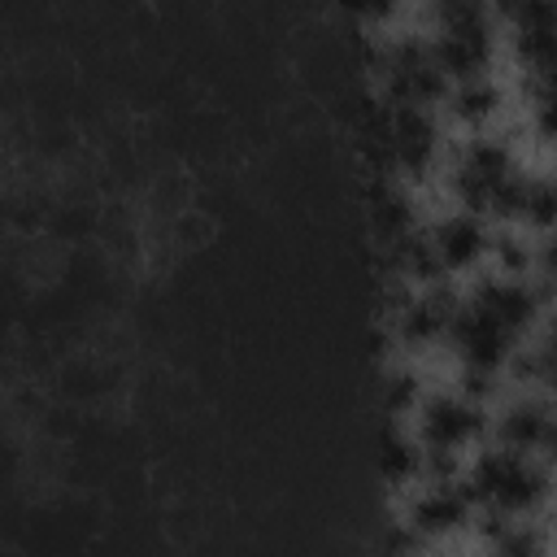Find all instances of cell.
<instances>
[{"mask_svg":"<svg viewBox=\"0 0 557 557\" xmlns=\"http://www.w3.org/2000/svg\"><path fill=\"white\" fill-rule=\"evenodd\" d=\"M466 483L474 505L509 518H540L557 492V470L540 453H513L500 444H479L466 461Z\"/></svg>","mask_w":557,"mask_h":557,"instance_id":"cell-1","label":"cell"},{"mask_svg":"<svg viewBox=\"0 0 557 557\" xmlns=\"http://www.w3.org/2000/svg\"><path fill=\"white\" fill-rule=\"evenodd\" d=\"M409 426L422 440L426 457H457V461H466V453L487 444L492 405L466 396L457 383L453 387H435V392L422 396V405L413 409Z\"/></svg>","mask_w":557,"mask_h":557,"instance_id":"cell-2","label":"cell"},{"mask_svg":"<svg viewBox=\"0 0 557 557\" xmlns=\"http://www.w3.org/2000/svg\"><path fill=\"white\" fill-rule=\"evenodd\" d=\"M518 170V152L505 135L496 131H470L457 148H448L444 157V187L448 200L461 209H474L487 218V200L496 196V187Z\"/></svg>","mask_w":557,"mask_h":557,"instance_id":"cell-3","label":"cell"},{"mask_svg":"<svg viewBox=\"0 0 557 557\" xmlns=\"http://www.w3.org/2000/svg\"><path fill=\"white\" fill-rule=\"evenodd\" d=\"M474 513H479V505H474V492L461 470V474H426L422 483H413L405 492L400 522L413 531L418 544H440V540L470 531Z\"/></svg>","mask_w":557,"mask_h":557,"instance_id":"cell-4","label":"cell"},{"mask_svg":"<svg viewBox=\"0 0 557 557\" xmlns=\"http://www.w3.org/2000/svg\"><path fill=\"white\" fill-rule=\"evenodd\" d=\"M387 152L392 174L405 183H426L448 148H444V113L431 104H392L387 113Z\"/></svg>","mask_w":557,"mask_h":557,"instance_id":"cell-5","label":"cell"},{"mask_svg":"<svg viewBox=\"0 0 557 557\" xmlns=\"http://www.w3.org/2000/svg\"><path fill=\"white\" fill-rule=\"evenodd\" d=\"M431 48H435L440 70L453 83L470 78V74H492V61H496V48H500V22H496L492 4L440 17L435 30H431Z\"/></svg>","mask_w":557,"mask_h":557,"instance_id":"cell-6","label":"cell"},{"mask_svg":"<svg viewBox=\"0 0 557 557\" xmlns=\"http://www.w3.org/2000/svg\"><path fill=\"white\" fill-rule=\"evenodd\" d=\"M426 235H431V248L440 257V270L448 278H470L487 265V252H492V218L474 213V209H444L440 218L426 222Z\"/></svg>","mask_w":557,"mask_h":557,"instance_id":"cell-7","label":"cell"},{"mask_svg":"<svg viewBox=\"0 0 557 557\" xmlns=\"http://www.w3.org/2000/svg\"><path fill=\"white\" fill-rule=\"evenodd\" d=\"M553 405L557 400H548L544 392L513 387L500 405H492L487 440L500 444V448H513V453H540L544 431H548V418H553Z\"/></svg>","mask_w":557,"mask_h":557,"instance_id":"cell-8","label":"cell"},{"mask_svg":"<svg viewBox=\"0 0 557 557\" xmlns=\"http://www.w3.org/2000/svg\"><path fill=\"white\" fill-rule=\"evenodd\" d=\"M505 104H509V91L496 74H470L448 87L440 113H444V122H453L470 135V131H492L496 117L505 113Z\"/></svg>","mask_w":557,"mask_h":557,"instance_id":"cell-9","label":"cell"},{"mask_svg":"<svg viewBox=\"0 0 557 557\" xmlns=\"http://www.w3.org/2000/svg\"><path fill=\"white\" fill-rule=\"evenodd\" d=\"M374 470L400 496L413 483H422V474H426V448H422V440L413 435L409 422H387L383 426V435L374 444Z\"/></svg>","mask_w":557,"mask_h":557,"instance_id":"cell-10","label":"cell"},{"mask_svg":"<svg viewBox=\"0 0 557 557\" xmlns=\"http://www.w3.org/2000/svg\"><path fill=\"white\" fill-rule=\"evenodd\" d=\"M422 396H426L422 374L409 361H396V366L383 370V379H379V405H383L387 422H409L413 409L422 405Z\"/></svg>","mask_w":557,"mask_h":557,"instance_id":"cell-11","label":"cell"},{"mask_svg":"<svg viewBox=\"0 0 557 557\" xmlns=\"http://www.w3.org/2000/svg\"><path fill=\"white\" fill-rule=\"evenodd\" d=\"M527 231L544 235L557 226V170L553 174H531L527 170V187H522V222Z\"/></svg>","mask_w":557,"mask_h":557,"instance_id":"cell-12","label":"cell"},{"mask_svg":"<svg viewBox=\"0 0 557 557\" xmlns=\"http://www.w3.org/2000/svg\"><path fill=\"white\" fill-rule=\"evenodd\" d=\"M527 104H531V131L557 148V83L544 87H527Z\"/></svg>","mask_w":557,"mask_h":557,"instance_id":"cell-13","label":"cell"},{"mask_svg":"<svg viewBox=\"0 0 557 557\" xmlns=\"http://www.w3.org/2000/svg\"><path fill=\"white\" fill-rule=\"evenodd\" d=\"M339 4V13L352 22V26H361V30H383L400 9H405V0H335Z\"/></svg>","mask_w":557,"mask_h":557,"instance_id":"cell-14","label":"cell"},{"mask_svg":"<svg viewBox=\"0 0 557 557\" xmlns=\"http://www.w3.org/2000/svg\"><path fill=\"white\" fill-rule=\"evenodd\" d=\"M535 278L557 296V226L535 235Z\"/></svg>","mask_w":557,"mask_h":557,"instance_id":"cell-15","label":"cell"},{"mask_svg":"<svg viewBox=\"0 0 557 557\" xmlns=\"http://www.w3.org/2000/svg\"><path fill=\"white\" fill-rule=\"evenodd\" d=\"M418 4L440 22V17H453V13H466V9H483L487 0H418Z\"/></svg>","mask_w":557,"mask_h":557,"instance_id":"cell-16","label":"cell"},{"mask_svg":"<svg viewBox=\"0 0 557 557\" xmlns=\"http://www.w3.org/2000/svg\"><path fill=\"white\" fill-rule=\"evenodd\" d=\"M540 457L557 470V405H553V418H548V431H544V444H540Z\"/></svg>","mask_w":557,"mask_h":557,"instance_id":"cell-17","label":"cell"},{"mask_svg":"<svg viewBox=\"0 0 557 557\" xmlns=\"http://www.w3.org/2000/svg\"><path fill=\"white\" fill-rule=\"evenodd\" d=\"M553 305H557V300H553Z\"/></svg>","mask_w":557,"mask_h":557,"instance_id":"cell-18","label":"cell"}]
</instances>
